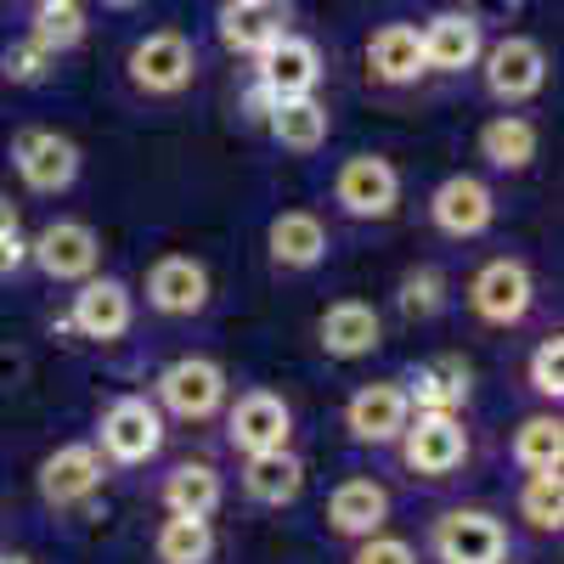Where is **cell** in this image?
<instances>
[{
  "label": "cell",
  "mask_w": 564,
  "mask_h": 564,
  "mask_svg": "<svg viewBox=\"0 0 564 564\" xmlns=\"http://www.w3.org/2000/svg\"><path fill=\"white\" fill-rule=\"evenodd\" d=\"M29 40L40 45V52H74V45L85 40V12H79V0H40V12H34V29Z\"/></svg>",
  "instance_id": "30"
},
{
  "label": "cell",
  "mask_w": 564,
  "mask_h": 564,
  "mask_svg": "<svg viewBox=\"0 0 564 564\" xmlns=\"http://www.w3.org/2000/svg\"><path fill=\"white\" fill-rule=\"evenodd\" d=\"M334 198H339V209L356 215V220H390L395 204H401V175H395V164L379 159V153H356V159H345L339 175H334Z\"/></svg>",
  "instance_id": "3"
},
{
  "label": "cell",
  "mask_w": 564,
  "mask_h": 564,
  "mask_svg": "<svg viewBox=\"0 0 564 564\" xmlns=\"http://www.w3.org/2000/svg\"><path fill=\"white\" fill-rule=\"evenodd\" d=\"M193 74H198V52L186 34L159 29L148 40H135V52H130V85L135 90H148V97H181V90L193 85Z\"/></svg>",
  "instance_id": "1"
},
{
  "label": "cell",
  "mask_w": 564,
  "mask_h": 564,
  "mask_svg": "<svg viewBox=\"0 0 564 564\" xmlns=\"http://www.w3.org/2000/svg\"><path fill=\"white\" fill-rule=\"evenodd\" d=\"M520 513L536 525V531H558L564 525V491H558V468L547 475H531L525 491H520Z\"/></svg>",
  "instance_id": "32"
},
{
  "label": "cell",
  "mask_w": 564,
  "mask_h": 564,
  "mask_svg": "<svg viewBox=\"0 0 564 564\" xmlns=\"http://www.w3.org/2000/svg\"><path fill=\"white\" fill-rule=\"evenodd\" d=\"M384 520H390V491L379 480H345L334 497H327V525H334L339 536H350V542L379 536Z\"/></svg>",
  "instance_id": "21"
},
{
  "label": "cell",
  "mask_w": 564,
  "mask_h": 564,
  "mask_svg": "<svg viewBox=\"0 0 564 564\" xmlns=\"http://www.w3.org/2000/svg\"><path fill=\"white\" fill-rule=\"evenodd\" d=\"M45 74H52V52H40L34 40L7 45V79H12V85H40Z\"/></svg>",
  "instance_id": "35"
},
{
  "label": "cell",
  "mask_w": 564,
  "mask_h": 564,
  "mask_svg": "<svg viewBox=\"0 0 564 564\" xmlns=\"http://www.w3.org/2000/svg\"><path fill=\"white\" fill-rule=\"evenodd\" d=\"M260 63V90L276 97H316V79H322V52L305 34H282L271 52L254 57Z\"/></svg>",
  "instance_id": "15"
},
{
  "label": "cell",
  "mask_w": 564,
  "mask_h": 564,
  "mask_svg": "<svg viewBox=\"0 0 564 564\" xmlns=\"http://www.w3.org/2000/svg\"><path fill=\"white\" fill-rule=\"evenodd\" d=\"M350 564H417V553H412V542H401V536H367V542H356V558Z\"/></svg>",
  "instance_id": "36"
},
{
  "label": "cell",
  "mask_w": 564,
  "mask_h": 564,
  "mask_svg": "<svg viewBox=\"0 0 564 564\" xmlns=\"http://www.w3.org/2000/svg\"><path fill=\"white\" fill-rule=\"evenodd\" d=\"M441 305H446V276H441L435 265H423V271H406V276H401V311H406L412 322H430Z\"/></svg>",
  "instance_id": "33"
},
{
  "label": "cell",
  "mask_w": 564,
  "mask_h": 564,
  "mask_svg": "<svg viewBox=\"0 0 564 564\" xmlns=\"http://www.w3.org/2000/svg\"><path fill=\"white\" fill-rule=\"evenodd\" d=\"M0 564H29V558H18V553H7V558H0Z\"/></svg>",
  "instance_id": "40"
},
{
  "label": "cell",
  "mask_w": 564,
  "mask_h": 564,
  "mask_svg": "<svg viewBox=\"0 0 564 564\" xmlns=\"http://www.w3.org/2000/svg\"><path fill=\"white\" fill-rule=\"evenodd\" d=\"M220 475L209 463H181L175 475L164 480V508L170 513H193V520H209V513L220 508Z\"/></svg>",
  "instance_id": "28"
},
{
  "label": "cell",
  "mask_w": 564,
  "mask_h": 564,
  "mask_svg": "<svg viewBox=\"0 0 564 564\" xmlns=\"http://www.w3.org/2000/svg\"><path fill=\"white\" fill-rule=\"evenodd\" d=\"M367 68L372 79H384V85H412L417 74H430L423 68V40L412 23H384L379 34L367 40Z\"/></svg>",
  "instance_id": "24"
},
{
  "label": "cell",
  "mask_w": 564,
  "mask_h": 564,
  "mask_svg": "<svg viewBox=\"0 0 564 564\" xmlns=\"http://www.w3.org/2000/svg\"><path fill=\"white\" fill-rule=\"evenodd\" d=\"M7 238H18V204L0 193V243H7Z\"/></svg>",
  "instance_id": "38"
},
{
  "label": "cell",
  "mask_w": 564,
  "mask_h": 564,
  "mask_svg": "<svg viewBox=\"0 0 564 564\" xmlns=\"http://www.w3.org/2000/svg\"><path fill=\"white\" fill-rule=\"evenodd\" d=\"M531 390L558 401L564 395V339H542L536 356H531Z\"/></svg>",
  "instance_id": "34"
},
{
  "label": "cell",
  "mask_w": 564,
  "mask_h": 564,
  "mask_svg": "<svg viewBox=\"0 0 564 564\" xmlns=\"http://www.w3.org/2000/svg\"><path fill=\"white\" fill-rule=\"evenodd\" d=\"M480 159L491 170H525L536 159V124L520 119V113H497L486 130H480Z\"/></svg>",
  "instance_id": "27"
},
{
  "label": "cell",
  "mask_w": 564,
  "mask_h": 564,
  "mask_svg": "<svg viewBox=\"0 0 564 564\" xmlns=\"http://www.w3.org/2000/svg\"><path fill=\"white\" fill-rule=\"evenodd\" d=\"M520 12V0H468V18H475L480 29L486 23H502V18H513Z\"/></svg>",
  "instance_id": "37"
},
{
  "label": "cell",
  "mask_w": 564,
  "mask_h": 564,
  "mask_svg": "<svg viewBox=\"0 0 564 564\" xmlns=\"http://www.w3.org/2000/svg\"><path fill=\"white\" fill-rule=\"evenodd\" d=\"M148 305L164 316H198L209 305V271L193 254H164L148 271Z\"/></svg>",
  "instance_id": "19"
},
{
  "label": "cell",
  "mask_w": 564,
  "mask_h": 564,
  "mask_svg": "<svg viewBox=\"0 0 564 564\" xmlns=\"http://www.w3.org/2000/svg\"><path fill=\"white\" fill-rule=\"evenodd\" d=\"M215 553V531L209 520H193V513H170L159 525V564H209Z\"/></svg>",
  "instance_id": "29"
},
{
  "label": "cell",
  "mask_w": 564,
  "mask_h": 564,
  "mask_svg": "<svg viewBox=\"0 0 564 564\" xmlns=\"http://www.w3.org/2000/svg\"><path fill=\"white\" fill-rule=\"evenodd\" d=\"M401 457L412 475H430V480H446L452 468H463L468 457V430L457 412H417L406 430H401Z\"/></svg>",
  "instance_id": "2"
},
{
  "label": "cell",
  "mask_w": 564,
  "mask_h": 564,
  "mask_svg": "<svg viewBox=\"0 0 564 564\" xmlns=\"http://www.w3.org/2000/svg\"><path fill=\"white\" fill-rule=\"evenodd\" d=\"M243 491L260 508H289L305 491V463L289 446H282V452H260V457L243 463Z\"/></svg>",
  "instance_id": "25"
},
{
  "label": "cell",
  "mask_w": 564,
  "mask_h": 564,
  "mask_svg": "<svg viewBox=\"0 0 564 564\" xmlns=\"http://www.w3.org/2000/svg\"><path fill=\"white\" fill-rule=\"evenodd\" d=\"M316 334H322V350L327 356H339V361H361L384 345V322L372 305L361 300H339V305H327L322 322H316Z\"/></svg>",
  "instance_id": "20"
},
{
  "label": "cell",
  "mask_w": 564,
  "mask_h": 564,
  "mask_svg": "<svg viewBox=\"0 0 564 564\" xmlns=\"http://www.w3.org/2000/svg\"><path fill=\"white\" fill-rule=\"evenodd\" d=\"M97 486H102V452L85 446V441L57 446L40 463V497L52 508H79V502L97 497Z\"/></svg>",
  "instance_id": "13"
},
{
  "label": "cell",
  "mask_w": 564,
  "mask_h": 564,
  "mask_svg": "<svg viewBox=\"0 0 564 564\" xmlns=\"http://www.w3.org/2000/svg\"><path fill=\"white\" fill-rule=\"evenodd\" d=\"M102 7H113V12H130V7H141V0H102Z\"/></svg>",
  "instance_id": "39"
},
{
  "label": "cell",
  "mask_w": 564,
  "mask_h": 564,
  "mask_svg": "<svg viewBox=\"0 0 564 564\" xmlns=\"http://www.w3.org/2000/svg\"><path fill=\"white\" fill-rule=\"evenodd\" d=\"M289 34V7L282 0H226L220 12V45L238 57H260Z\"/></svg>",
  "instance_id": "17"
},
{
  "label": "cell",
  "mask_w": 564,
  "mask_h": 564,
  "mask_svg": "<svg viewBox=\"0 0 564 564\" xmlns=\"http://www.w3.org/2000/svg\"><path fill=\"white\" fill-rule=\"evenodd\" d=\"M327 124H334V119H327V108L316 97H276L265 108L271 141H276V148H289V153H316L327 141Z\"/></svg>",
  "instance_id": "23"
},
{
  "label": "cell",
  "mask_w": 564,
  "mask_h": 564,
  "mask_svg": "<svg viewBox=\"0 0 564 564\" xmlns=\"http://www.w3.org/2000/svg\"><path fill=\"white\" fill-rule=\"evenodd\" d=\"M430 220L446 231V238H480V231L497 220V198L475 175H446L435 186V198H430Z\"/></svg>",
  "instance_id": "14"
},
{
  "label": "cell",
  "mask_w": 564,
  "mask_h": 564,
  "mask_svg": "<svg viewBox=\"0 0 564 564\" xmlns=\"http://www.w3.org/2000/svg\"><path fill=\"white\" fill-rule=\"evenodd\" d=\"M12 164L29 193H68L79 181V148L57 130H23L12 141Z\"/></svg>",
  "instance_id": "10"
},
{
  "label": "cell",
  "mask_w": 564,
  "mask_h": 564,
  "mask_svg": "<svg viewBox=\"0 0 564 564\" xmlns=\"http://www.w3.org/2000/svg\"><path fill=\"white\" fill-rule=\"evenodd\" d=\"M135 305H130V289L119 276H85V289L74 294V311H68V327L85 339H119L130 327Z\"/></svg>",
  "instance_id": "16"
},
{
  "label": "cell",
  "mask_w": 564,
  "mask_h": 564,
  "mask_svg": "<svg viewBox=\"0 0 564 564\" xmlns=\"http://www.w3.org/2000/svg\"><path fill=\"white\" fill-rule=\"evenodd\" d=\"M159 401H164L175 417H186V423L215 417L220 401H226V372H220V361H209V356H181V361H170V367L159 372Z\"/></svg>",
  "instance_id": "6"
},
{
  "label": "cell",
  "mask_w": 564,
  "mask_h": 564,
  "mask_svg": "<svg viewBox=\"0 0 564 564\" xmlns=\"http://www.w3.org/2000/svg\"><path fill=\"white\" fill-rule=\"evenodd\" d=\"M226 430H231V446H238L243 457L282 452L289 435H294V412H289V401L271 395V390H249V395H238V406H231Z\"/></svg>",
  "instance_id": "11"
},
{
  "label": "cell",
  "mask_w": 564,
  "mask_h": 564,
  "mask_svg": "<svg viewBox=\"0 0 564 564\" xmlns=\"http://www.w3.org/2000/svg\"><path fill=\"white\" fill-rule=\"evenodd\" d=\"M29 260L52 282H85V276H97V265H102V238L85 220H52L29 243Z\"/></svg>",
  "instance_id": "8"
},
{
  "label": "cell",
  "mask_w": 564,
  "mask_h": 564,
  "mask_svg": "<svg viewBox=\"0 0 564 564\" xmlns=\"http://www.w3.org/2000/svg\"><path fill=\"white\" fill-rule=\"evenodd\" d=\"M102 452L113 463H148L159 457L164 446V412L148 401V395H119L108 412H102Z\"/></svg>",
  "instance_id": "7"
},
{
  "label": "cell",
  "mask_w": 564,
  "mask_h": 564,
  "mask_svg": "<svg viewBox=\"0 0 564 564\" xmlns=\"http://www.w3.org/2000/svg\"><path fill=\"white\" fill-rule=\"evenodd\" d=\"M531 300H536V282L520 260H491V265L475 271V282H468V305H475V316L491 322V327L525 322Z\"/></svg>",
  "instance_id": "9"
},
{
  "label": "cell",
  "mask_w": 564,
  "mask_h": 564,
  "mask_svg": "<svg viewBox=\"0 0 564 564\" xmlns=\"http://www.w3.org/2000/svg\"><path fill=\"white\" fill-rule=\"evenodd\" d=\"M508 531L486 508H452L435 520V558L441 564H502Z\"/></svg>",
  "instance_id": "5"
},
{
  "label": "cell",
  "mask_w": 564,
  "mask_h": 564,
  "mask_svg": "<svg viewBox=\"0 0 564 564\" xmlns=\"http://www.w3.org/2000/svg\"><path fill=\"white\" fill-rule=\"evenodd\" d=\"M265 243H271V260L282 271H311L327 254V226L311 209H282L271 220V231H265Z\"/></svg>",
  "instance_id": "22"
},
{
  "label": "cell",
  "mask_w": 564,
  "mask_h": 564,
  "mask_svg": "<svg viewBox=\"0 0 564 564\" xmlns=\"http://www.w3.org/2000/svg\"><path fill=\"white\" fill-rule=\"evenodd\" d=\"M480 63H486V90L497 102H525L547 85V52L531 34H502L480 52Z\"/></svg>",
  "instance_id": "4"
},
{
  "label": "cell",
  "mask_w": 564,
  "mask_h": 564,
  "mask_svg": "<svg viewBox=\"0 0 564 564\" xmlns=\"http://www.w3.org/2000/svg\"><path fill=\"white\" fill-rule=\"evenodd\" d=\"M463 401H468V367L457 356L423 361L406 379V406L412 412H457Z\"/></svg>",
  "instance_id": "26"
},
{
  "label": "cell",
  "mask_w": 564,
  "mask_h": 564,
  "mask_svg": "<svg viewBox=\"0 0 564 564\" xmlns=\"http://www.w3.org/2000/svg\"><path fill=\"white\" fill-rule=\"evenodd\" d=\"M417 40H423V68L430 74H463V68H475L480 52H486V29L468 12H435L430 23L417 29Z\"/></svg>",
  "instance_id": "12"
},
{
  "label": "cell",
  "mask_w": 564,
  "mask_h": 564,
  "mask_svg": "<svg viewBox=\"0 0 564 564\" xmlns=\"http://www.w3.org/2000/svg\"><path fill=\"white\" fill-rule=\"evenodd\" d=\"M513 457H520V468H531V475H547V468H558L564 457V423L558 417H525L520 435H513Z\"/></svg>",
  "instance_id": "31"
},
{
  "label": "cell",
  "mask_w": 564,
  "mask_h": 564,
  "mask_svg": "<svg viewBox=\"0 0 564 564\" xmlns=\"http://www.w3.org/2000/svg\"><path fill=\"white\" fill-rule=\"evenodd\" d=\"M345 423L361 446H390L401 441V430L412 423V406H406V390L401 384H361L345 406Z\"/></svg>",
  "instance_id": "18"
}]
</instances>
